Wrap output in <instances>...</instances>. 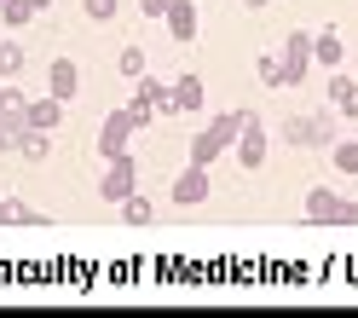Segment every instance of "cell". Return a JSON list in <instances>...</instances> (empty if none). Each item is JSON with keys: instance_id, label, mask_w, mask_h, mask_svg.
Returning <instances> with one entry per match:
<instances>
[{"instance_id": "603a6c76", "label": "cell", "mask_w": 358, "mask_h": 318, "mask_svg": "<svg viewBox=\"0 0 358 318\" xmlns=\"http://www.w3.org/2000/svg\"><path fill=\"white\" fill-rule=\"evenodd\" d=\"M116 12H122V0H81V18H93V24H110Z\"/></svg>"}, {"instance_id": "2e32d148", "label": "cell", "mask_w": 358, "mask_h": 318, "mask_svg": "<svg viewBox=\"0 0 358 318\" xmlns=\"http://www.w3.org/2000/svg\"><path fill=\"white\" fill-rule=\"evenodd\" d=\"M220 156H226V145H220V139H214V133L203 127V133H196V139H191V163H196V168H214V163H220Z\"/></svg>"}, {"instance_id": "4316f807", "label": "cell", "mask_w": 358, "mask_h": 318, "mask_svg": "<svg viewBox=\"0 0 358 318\" xmlns=\"http://www.w3.org/2000/svg\"><path fill=\"white\" fill-rule=\"evenodd\" d=\"M341 226H358V197H341Z\"/></svg>"}, {"instance_id": "f1b7e54d", "label": "cell", "mask_w": 358, "mask_h": 318, "mask_svg": "<svg viewBox=\"0 0 358 318\" xmlns=\"http://www.w3.org/2000/svg\"><path fill=\"white\" fill-rule=\"evenodd\" d=\"M29 6H35V12H52V0H29Z\"/></svg>"}, {"instance_id": "d4e9b609", "label": "cell", "mask_w": 358, "mask_h": 318, "mask_svg": "<svg viewBox=\"0 0 358 318\" xmlns=\"http://www.w3.org/2000/svg\"><path fill=\"white\" fill-rule=\"evenodd\" d=\"M335 116H341V122H358V87H352L341 104H335Z\"/></svg>"}, {"instance_id": "9a60e30c", "label": "cell", "mask_w": 358, "mask_h": 318, "mask_svg": "<svg viewBox=\"0 0 358 318\" xmlns=\"http://www.w3.org/2000/svg\"><path fill=\"white\" fill-rule=\"evenodd\" d=\"M116 214H122L127 226H150V220H156V209H150V197H139V191H127V197L116 202Z\"/></svg>"}, {"instance_id": "30bf717a", "label": "cell", "mask_w": 358, "mask_h": 318, "mask_svg": "<svg viewBox=\"0 0 358 318\" xmlns=\"http://www.w3.org/2000/svg\"><path fill=\"white\" fill-rule=\"evenodd\" d=\"M306 220L312 226H341V197H335L329 186H312L306 191Z\"/></svg>"}, {"instance_id": "5b68a950", "label": "cell", "mask_w": 358, "mask_h": 318, "mask_svg": "<svg viewBox=\"0 0 358 318\" xmlns=\"http://www.w3.org/2000/svg\"><path fill=\"white\" fill-rule=\"evenodd\" d=\"M162 29L173 35V47H191L196 35H203V18H196V0H173L168 18H162Z\"/></svg>"}, {"instance_id": "83f0119b", "label": "cell", "mask_w": 358, "mask_h": 318, "mask_svg": "<svg viewBox=\"0 0 358 318\" xmlns=\"http://www.w3.org/2000/svg\"><path fill=\"white\" fill-rule=\"evenodd\" d=\"M243 6H249V12H266V6H272V0H243Z\"/></svg>"}, {"instance_id": "7c38bea8", "label": "cell", "mask_w": 358, "mask_h": 318, "mask_svg": "<svg viewBox=\"0 0 358 318\" xmlns=\"http://www.w3.org/2000/svg\"><path fill=\"white\" fill-rule=\"evenodd\" d=\"M249 122H255V110H220V116L208 122V133H214V139H220V145L231 151V145H237V133L249 127Z\"/></svg>"}, {"instance_id": "ac0fdd59", "label": "cell", "mask_w": 358, "mask_h": 318, "mask_svg": "<svg viewBox=\"0 0 358 318\" xmlns=\"http://www.w3.org/2000/svg\"><path fill=\"white\" fill-rule=\"evenodd\" d=\"M329 163H335V174H358V139H335Z\"/></svg>"}, {"instance_id": "4fadbf2b", "label": "cell", "mask_w": 358, "mask_h": 318, "mask_svg": "<svg viewBox=\"0 0 358 318\" xmlns=\"http://www.w3.org/2000/svg\"><path fill=\"white\" fill-rule=\"evenodd\" d=\"M58 122H64V99H52V93L29 99V127H47V133H58Z\"/></svg>"}, {"instance_id": "7a4b0ae2", "label": "cell", "mask_w": 358, "mask_h": 318, "mask_svg": "<svg viewBox=\"0 0 358 318\" xmlns=\"http://www.w3.org/2000/svg\"><path fill=\"white\" fill-rule=\"evenodd\" d=\"M127 191H139V163H133V151L110 156L104 174H99V197H104V202H122Z\"/></svg>"}, {"instance_id": "9c48e42d", "label": "cell", "mask_w": 358, "mask_h": 318, "mask_svg": "<svg viewBox=\"0 0 358 318\" xmlns=\"http://www.w3.org/2000/svg\"><path fill=\"white\" fill-rule=\"evenodd\" d=\"M312 64H318V70H341L347 64V41L335 29H312Z\"/></svg>"}, {"instance_id": "6da1fadb", "label": "cell", "mask_w": 358, "mask_h": 318, "mask_svg": "<svg viewBox=\"0 0 358 318\" xmlns=\"http://www.w3.org/2000/svg\"><path fill=\"white\" fill-rule=\"evenodd\" d=\"M335 139H341V116L329 110H312V116H283V145L295 151H329Z\"/></svg>"}, {"instance_id": "ffe728a7", "label": "cell", "mask_w": 358, "mask_h": 318, "mask_svg": "<svg viewBox=\"0 0 358 318\" xmlns=\"http://www.w3.org/2000/svg\"><path fill=\"white\" fill-rule=\"evenodd\" d=\"M255 76H260L266 87H283V53H260V58H255Z\"/></svg>"}, {"instance_id": "3957f363", "label": "cell", "mask_w": 358, "mask_h": 318, "mask_svg": "<svg viewBox=\"0 0 358 318\" xmlns=\"http://www.w3.org/2000/svg\"><path fill=\"white\" fill-rule=\"evenodd\" d=\"M312 76V29H289L283 41V87H301Z\"/></svg>"}, {"instance_id": "cb8c5ba5", "label": "cell", "mask_w": 358, "mask_h": 318, "mask_svg": "<svg viewBox=\"0 0 358 318\" xmlns=\"http://www.w3.org/2000/svg\"><path fill=\"white\" fill-rule=\"evenodd\" d=\"M352 87H358L352 76H341V70H329V104H341V99L352 93Z\"/></svg>"}, {"instance_id": "52a82bcc", "label": "cell", "mask_w": 358, "mask_h": 318, "mask_svg": "<svg viewBox=\"0 0 358 318\" xmlns=\"http://www.w3.org/2000/svg\"><path fill=\"white\" fill-rule=\"evenodd\" d=\"M173 202L179 209H196V202H208V168H185V174H173Z\"/></svg>"}, {"instance_id": "8fae6325", "label": "cell", "mask_w": 358, "mask_h": 318, "mask_svg": "<svg viewBox=\"0 0 358 318\" xmlns=\"http://www.w3.org/2000/svg\"><path fill=\"white\" fill-rule=\"evenodd\" d=\"M203 104H208L203 76H173V116H196Z\"/></svg>"}, {"instance_id": "d6986e66", "label": "cell", "mask_w": 358, "mask_h": 318, "mask_svg": "<svg viewBox=\"0 0 358 318\" xmlns=\"http://www.w3.org/2000/svg\"><path fill=\"white\" fill-rule=\"evenodd\" d=\"M0 226H47V214H35V202H12L6 197V220Z\"/></svg>"}, {"instance_id": "277c9868", "label": "cell", "mask_w": 358, "mask_h": 318, "mask_svg": "<svg viewBox=\"0 0 358 318\" xmlns=\"http://www.w3.org/2000/svg\"><path fill=\"white\" fill-rule=\"evenodd\" d=\"M133 104H145L150 116L173 122V81H162V76H139V81H133Z\"/></svg>"}, {"instance_id": "f546056e", "label": "cell", "mask_w": 358, "mask_h": 318, "mask_svg": "<svg viewBox=\"0 0 358 318\" xmlns=\"http://www.w3.org/2000/svg\"><path fill=\"white\" fill-rule=\"evenodd\" d=\"M0 220H6V197H0Z\"/></svg>"}, {"instance_id": "5bb4252c", "label": "cell", "mask_w": 358, "mask_h": 318, "mask_svg": "<svg viewBox=\"0 0 358 318\" xmlns=\"http://www.w3.org/2000/svg\"><path fill=\"white\" fill-rule=\"evenodd\" d=\"M12 156H24V163H47V156H52V133L47 127H24V139H17Z\"/></svg>"}, {"instance_id": "44dd1931", "label": "cell", "mask_w": 358, "mask_h": 318, "mask_svg": "<svg viewBox=\"0 0 358 318\" xmlns=\"http://www.w3.org/2000/svg\"><path fill=\"white\" fill-rule=\"evenodd\" d=\"M116 76L139 81V76H145V47H122V58H116Z\"/></svg>"}, {"instance_id": "8992f818", "label": "cell", "mask_w": 358, "mask_h": 318, "mask_svg": "<svg viewBox=\"0 0 358 318\" xmlns=\"http://www.w3.org/2000/svg\"><path fill=\"white\" fill-rule=\"evenodd\" d=\"M47 93L64 99V104L81 93V64H76V58H52V64H47Z\"/></svg>"}, {"instance_id": "ba28073f", "label": "cell", "mask_w": 358, "mask_h": 318, "mask_svg": "<svg viewBox=\"0 0 358 318\" xmlns=\"http://www.w3.org/2000/svg\"><path fill=\"white\" fill-rule=\"evenodd\" d=\"M231 151H237V163H243V168H266V122L255 116L249 127L237 133V145H231Z\"/></svg>"}, {"instance_id": "484cf974", "label": "cell", "mask_w": 358, "mask_h": 318, "mask_svg": "<svg viewBox=\"0 0 358 318\" xmlns=\"http://www.w3.org/2000/svg\"><path fill=\"white\" fill-rule=\"evenodd\" d=\"M168 6H173V0H139V12H145V18H156V24L168 18Z\"/></svg>"}, {"instance_id": "e0dca14e", "label": "cell", "mask_w": 358, "mask_h": 318, "mask_svg": "<svg viewBox=\"0 0 358 318\" xmlns=\"http://www.w3.org/2000/svg\"><path fill=\"white\" fill-rule=\"evenodd\" d=\"M35 6H29V0H0V24H6V29H29L35 24Z\"/></svg>"}, {"instance_id": "7402d4cb", "label": "cell", "mask_w": 358, "mask_h": 318, "mask_svg": "<svg viewBox=\"0 0 358 318\" xmlns=\"http://www.w3.org/2000/svg\"><path fill=\"white\" fill-rule=\"evenodd\" d=\"M0 76H24V47L17 41H0Z\"/></svg>"}]
</instances>
